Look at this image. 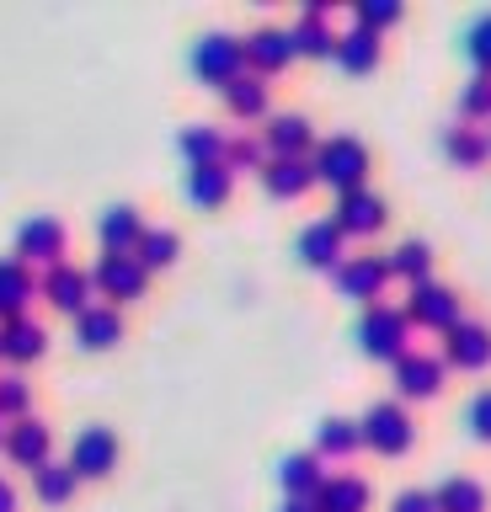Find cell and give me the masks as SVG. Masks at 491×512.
Returning <instances> with one entry per match:
<instances>
[{
    "instance_id": "obj_1",
    "label": "cell",
    "mask_w": 491,
    "mask_h": 512,
    "mask_svg": "<svg viewBox=\"0 0 491 512\" xmlns=\"http://www.w3.org/2000/svg\"><path fill=\"white\" fill-rule=\"evenodd\" d=\"M310 166H315V182H326L342 198V192H353V187H369V144L358 134H331V139L315 144Z\"/></svg>"
},
{
    "instance_id": "obj_2",
    "label": "cell",
    "mask_w": 491,
    "mask_h": 512,
    "mask_svg": "<svg viewBox=\"0 0 491 512\" xmlns=\"http://www.w3.org/2000/svg\"><path fill=\"white\" fill-rule=\"evenodd\" d=\"M353 336H358V347L369 352V358H379V363H395V358L411 352V320H406L401 304H385V299L358 315Z\"/></svg>"
},
{
    "instance_id": "obj_3",
    "label": "cell",
    "mask_w": 491,
    "mask_h": 512,
    "mask_svg": "<svg viewBox=\"0 0 491 512\" xmlns=\"http://www.w3.org/2000/svg\"><path fill=\"white\" fill-rule=\"evenodd\" d=\"M358 427H363V448H374V454H385V459H401L411 443H417V422H411V411H406V400H374L369 411L358 416Z\"/></svg>"
},
{
    "instance_id": "obj_4",
    "label": "cell",
    "mask_w": 491,
    "mask_h": 512,
    "mask_svg": "<svg viewBox=\"0 0 491 512\" xmlns=\"http://www.w3.org/2000/svg\"><path fill=\"white\" fill-rule=\"evenodd\" d=\"M187 64H193V75L203 80V86H219L225 91L235 75H246V48H241V32H203V38L193 43V54H187Z\"/></svg>"
},
{
    "instance_id": "obj_5",
    "label": "cell",
    "mask_w": 491,
    "mask_h": 512,
    "mask_svg": "<svg viewBox=\"0 0 491 512\" xmlns=\"http://www.w3.org/2000/svg\"><path fill=\"white\" fill-rule=\"evenodd\" d=\"M91 288L102 294V304H134V299H145V288H150V272L145 262H139L134 251H102L97 262H91Z\"/></svg>"
},
{
    "instance_id": "obj_6",
    "label": "cell",
    "mask_w": 491,
    "mask_h": 512,
    "mask_svg": "<svg viewBox=\"0 0 491 512\" xmlns=\"http://www.w3.org/2000/svg\"><path fill=\"white\" fill-rule=\"evenodd\" d=\"M406 320H411V331H449L454 320H465V299H459V288L449 283H438V278H427V283H411L406 288Z\"/></svg>"
},
{
    "instance_id": "obj_7",
    "label": "cell",
    "mask_w": 491,
    "mask_h": 512,
    "mask_svg": "<svg viewBox=\"0 0 491 512\" xmlns=\"http://www.w3.org/2000/svg\"><path fill=\"white\" fill-rule=\"evenodd\" d=\"M331 283H337L342 299L353 304H379L385 299V283H390V267H385V251H347L337 267H331Z\"/></svg>"
},
{
    "instance_id": "obj_8",
    "label": "cell",
    "mask_w": 491,
    "mask_h": 512,
    "mask_svg": "<svg viewBox=\"0 0 491 512\" xmlns=\"http://www.w3.org/2000/svg\"><path fill=\"white\" fill-rule=\"evenodd\" d=\"M70 230H65V219H54V214H27L17 224V256L27 267H59V262H70Z\"/></svg>"
},
{
    "instance_id": "obj_9",
    "label": "cell",
    "mask_w": 491,
    "mask_h": 512,
    "mask_svg": "<svg viewBox=\"0 0 491 512\" xmlns=\"http://www.w3.org/2000/svg\"><path fill=\"white\" fill-rule=\"evenodd\" d=\"M70 470L81 475V480H102V475H113L118 470V432L107 427V422H86V427H75V438H70Z\"/></svg>"
},
{
    "instance_id": "obj_10",
    "label": "cell",
    "mask_w": 491,
    "mask_h": 512,
    "mask_svg": "<svg viewBox=\"0 0 491 512\" xmlns=\"http://www.w3.org/2000/svg\"><path fill=\"white\" fill-rule=\"evenodd\" d=\"M390 374H395V400H433L449 379V363H443V352L411 347L406 358L390 363Z\"/></svg>"
},
{
    "instance_id": "obj_11",
    "label": "cell",
    "mask_w": 491,
    "mask_h": 512,
    "mask_svg": "<svg viewBox=\"0 0 491 512\" xmlns=\"http://www.w3.org/2000/svg\"><path fill=\"white\" fill-rule=\"evenodd\" d=\"M385 219H390V203L379 198L374 187H353V192H342L337 208H331V224L347 235V240H369L385 230Z\"/></svg>"
},
{
    "instance_id": "obj_12",
    "label": "cell",
    "mask_w": 491,
    "mask_h": 512,
    "mask_svg": "<svg viewBox=\"0 0 491 512\" xmlns=\"http://www.w3.org/2000/svg\"><path fill=\"white\" fill-rule=\"evenodd\" d=\"M241 48H246V70L262 75V80H273L278 70L294 64V38H289V27H278V22H257L241 38Z\"/></svg>"
},
{
    "instance_id": "obj_13",
    "label": "cell",
    "mask_w": 491,
    "mask_h": 512,
    "mask_svg": "<svg viewBox=\"0 0 491 512\" xmlns=\"http://www.w3.org/2000/svg\"><path fill=\"white\" fill-rule=\"evenodd\" d=\"M443 363L449 368H465V374H481V368H491V326L486 320H454L449 331H443Z\"/></svg>"
},
{
    "instance_id": "obj_14",
    "label": "cell",
    "mask_w": 491,
    "mask_h": 512,
    "mask_svg": "<svg viewBox=\"0 0 491 512\" xmlns=\"http://www.w3.org/2000/svg\"><path fill=\"white\" fill-rule=\"evenodd\" d=\"M11 464H22V470H38L43 459H54V427L49 416H17V422H6V438H0Z\"/></svg>"
},
{
    "instance_id": "obj_15",
    "label": "cell",
    "mask_w": 491,
    "mask_h": 512,
    "mask_svg": "<svg viewBox=\"0 0 491 512\" xmlns=\"http://www.w3.org/2000/svg\"><path fill=\"white\" fill-rule=\"evenodd\" d=\"M262 144H267V160L283 155V160H310L315 155V123L305 112H267L262 123Z\"/></svg>"
},
{
    "instance_id": "obj_16",
    "label": "cell",
    "mask_w": 491,
    "mask_h": 512,
    "mask_svg": "<svg viewBox=\"0 0 491 512\" xmlns=\"http://www.w3.org/2000/svg\"><path fill=\"white\" fill-rule=\"evenodd\" d=\"M38 294L65 315H81L86 304H97V288H91V267H75V262H59V267H43L38 278Z\"/></svg>"
},
{
    "instance_id": "obj_17",
    "label": "cell",
    "mask_w": 491,
    "mask_h": 512,
    "mask_svg": "<svg viewBox=\"0 0 491 512\" xmlns=\"http://www.w3.org/2000/svg\"><path fill=\"white\" fill-rule=\"evenodd\" d=\"M289 38H294V59H331V54H337V27H331V6H326V0H310V6L294 16Z\"/></svg>"
},
{
    "instance_id": "obj_18",
    "label": "cell",
    "mask_w": 491,
    "mask_h": 512,
    "mask_svg": "<svg viewBox=\"0 0 491 512\" xmlns=\"http://www.w3.org/2000/svg\"><path fill=\"white\" fill-rule=\"evenodd\" d=\"M43 352H49V326H43L38 315H11V320H0V363L27 368V363H38Z\"/></svg>"
},
{
    "instance_id": "obj_19",
    "label": "cell",
    "mask_w": 491,
    "mask_h": 512,
    "mask_svg": "<svg viewBox=\"0 0 491 512\" xmlns=\"http://www.w3.org/2000/svg\"><path fill=\"white\" fill-rule=\"evenodd\" d=\"M294 256L305 267H337L342 256H347V235L331 224V214L326 219H310V224H299V235H294Z\"/></svg>"
},
{
    "instance_id": "obj_20",
    "label": "cell",
    "mask_w": 491,
    "mask_h": 512,
    "mask_svg": "<svg viewBox=\"0 0 491 512\" xmlns=\"http://www.w3.org/2000/svg\"><path fill=\"white\" fill-rule=\"evenodd\" d=\"M75 342H81L86 352H107L123 342V310L118 304H86L81 315H75Z\"/></svg>"
},
{
    "instance_id": "obj_21",
    "label": "cell",
    "mask_w": 491,
    "mask_h": 512,
    "mask_svg": "<svg viewBox=\"0 0 491 512\" xmlns=\"http://www.w3.org/2000/svg\"><path fill=\"white\" fill-rule=\"evenodd\" d=\"M219 96H225V112L241 118V123H267V112H273V86H267L262 75H251V70L235 75Z\"/></svg>"
},
{
    "instance_id": "obj_22",
    "label": "cell",
    "mask_w": 491,
    "mask_h": 512,
    "mask_svg": "<svg viewBox=\"0 0 491 512\" xmlns=\"http://www.w3.org/2000/svg\"><path fill=\"white\" fill-rule=\"evenodd\" d=\"M369 502H374L369 480L353 470H331L315 491V512H369Z\"/></svg>"
},
{
    "instance_id": "obj_23",
    "label": "cell",
    "mask_w": 491,
    "mask_h": 512,
    "mask_svg": "<svg viewBox=\"0 0 491 512\" xmlns=\"http://www.w3.org/2000/svg\"><path fill=\"white\" fill-rule=\"evenodd\" d=\"M139 235H145V214H139V203H107L97 214L102 251H134Z\"/></svg>"
},
{
    "instance_id": "obj_24",
    "label": "cell",
    "mask_w": 491,
    "mask_h": 512,
    "mask_svg": "<svg viewBox=\"0 0 491 512\" xmlns=\"http://www.w3.org/2000/svg\"><path fill=\"white\" fill-rule=\"evenodd\" d=\"M33 299H38V272L22 256H0V320L27 315Z\"/></svg>"
},
{
    "instance_id": "obj_25",
    "label": "cell",
    "mask_w": 491,
    "mask_h": 512,
    "mask_svg": "<svg viewBox=\"0 0 491 512\" xmlns=\"http://www.w3.org/2000/svg\"><path fill=\"white\" fill-rule=\"evenodd\" d=\"M443 155L454 160V166H465V171H475V166H486L491 160V128H481V123H443Z\"/></svg>"
},
{
    "instance_id": "obj_26",
    "label": "cell",
    "mask_w": 491,
    "mask_h": 512,
    "mask_svg": "<svg viewBox=\"0 0 491 512\" xmlns=\"http://www.w3.org/2000/svg\"><path fill=\"white\" fill-rule=\"evenodd\" d=\"M326 475H331V470H326V459L315 454V448H294V454L278 459V486H283V496H315Z\"/></svg>"
},
{
    "instance_id": "obj_27",
    "label": "cell",
    "mask_w": 491,
    "mask_h": 512,
    "mask_svg": "<svg viewBox=\"0 0 491 512\" xmlns=\"http://www.w3.org/2000/svg\"><path fill=\"white\" fill-rule=\"evenodd\" d=\"M182 192H187V203H198V208H219L235 192V171L225 160H219V166H187Z\"/></svg>"
},
{
    "instance_id": "obj_28",
    "label": "cell",
    "mask_w": 491,
    "mask_h": 512,
    "mask_svg": "<svg viewBox=\"0 0 491 512\" xmlns=\"http://www.w3.org/2000/svg\"><path fill=\"white\" fill-rule=\"evenodd\" d=\"M225 144H230V134L219 123H187L182 134H177V150H182V160L187 166H219L225 160Z\"/></svg>"
},
{
    "instance_id": "obj_29",
    "label": "cell",
    "mask_w": 491,
    "mask_h": 512,
    "mask_svg": "<svg viewBox=\"0 0 491 512\" xmlns=\"http://www.w3.org/2000/svg\"><path fill=\"white\" fill-rule=\"evenodd\" d=\"M385 267H390V278H406V288L427 283L433 278V246H427L422 235H406V240H395V246L385 251Z\"/></svg>"
},
{
    "instance_id": "obj_30",
    "label": "cell",
    "mask_w": 491,
    "mask_h": 512,
    "mask_svg": "<svg viewBox=\"0 0 491 512\" xmlns=\"http://www.w3.org/2000/svg\"><path fill=\"white\" fill-rule=\"evenodd\" d=\"M257 176H262V187L273 192V198H305V192L315 187V166H310V160H283V155H273Z\"/></svg>"
},
{
    "instance_id": "obj_31",
    "label": "cell",
    "mask_w": 491,
    "mask_h": 512,
    "mask_svg": "<svg viewBox=\"0 0 491 512\" xmlns=\"http://www.w3.org/2000/svg\"><path fill=\"white\" fill-rule=\"evenodd\" d=\"M379 54H385V43H379V32H369V27H347V32H337V59L342 70H353V75H363V70H374L379 64Z\"/></svg>"
},
{
    "instance_id": "obj_32",
    "label": "cell",
    "mask_w": 491,
    "mask_h": 512,
    "mask_svg": "<svg viewBox=\"0 0 491 512\" xmlns=\"http://www.w3.org/2000/svg\"><path fill=\"white\" fill-rule=\"evenodd\" d=\"M363 448V427L358 416H321V427H315V454L321 459H347Z\"/></svg>"
},
{
    "instance_id": "obj_33",
    "label": "cell",
    "mask_w": 491,
    "mask_h": 512,
    "mask_svg": "<svg viewBox=\"0 0 491 512\" xmlns=\"http://www.w3.org/2000/svg\"><path fill=\"white\" fill-rule=\"evenodd\" d=\"M433 502H438V512H486L491 496L475 475H443L433 486Z\"/></svg>"
},
{
    "instance_id": "obj_34",
    "label": "cell",
    "mask_w": 491,
    "mask_h": 512,
    "mask_svg": "<svg viewBox=\"0 0 491 512\" xmlns=\"http://www.w3.org/2000/svg\"><path fill=\"white\" fill-rule=\"evenodd\" d=\"M134 256L145 262V272H161V267H171V262L182 256V235L171 230V224H145V235H139Z\"/></svg>"
},
{
    "instance_id": "obj_35",
    "label": "cell",
    "mask_w": 491,
    "mask_h": 512,
    "mask_svg": "<svg viewBox=\"0 0 491 512\" xmlns=\"http://www.w3.org/2000/svg\"><path fill=\"white\" fill-rule=\"evenodd\" d=\"M75 486H81V475L70 470V459H43L33 470V491H38V502H49V507L70 502Z\"/></svg>"
},
{
    "instance_id": "obj_36",
    "label": "cell",
    "mask_w": 491,
    "mask_h": 512,
    "mask_svg": "<svg viewBox=\"0 0 491 512\" xmlns=\"http://www.w3.org/2000/svg\"><path fill=\"white\" fill-rule=\"evenodd\" d=\"M33 416V379L22 368H0V422Z\"/></svg>"
},
{
    "instance_id": "obj_37",
    "label": "cell",
    "mask_w": 491,
    "mask_h": 512,
    "mask_svg": "<svg viewBox=\"0 0 491 512\" xmlns=\"http://www.w3.org/2000/svg\"><path fill=\"white\" fill-rule=\"evenodd\" d=\"M459 123H491V75L475 70L459 86Z\"/></svg>"
},
{
    "instance_id": "obj_38",
    "label": "cell",
    "mask_w": 491,
    "mask_h": 512,
    "mask_svg": "<svg viewBox=\"0 0 491 512\" xmlns=\"http://www.w3.org/2000/svg\"><path fill=\"white\" fill-rule=\"evenodd\" d=\"M225 166H230V171H262V166H267V144H262V134H230V144H225Z\"/></svg>"
},
{
    "instance_id": "obj_39",
    "label": "cell",
    "mask_w": 491,
    "mask_h": 512,
    "mask_svg": "<svg viewBox=\"0 0 491 512\" xmlns=\"http://www.w3.org/2000/svg\"><path fill=\"white\" fill-rule=\"evenodd\" d=\"M401 16H406L401 0H358V6H353V22L369 27V32H385V27L401 22Z\"/></svg>"
},
{
    "instance_id": "obj_40",
    "label": "cell",
    "mask_w": 491,
    "mask_h": 512,
    "mask_svg": "<svg viewBox=\"0 0 491 512\" xmlns=\"http://www.w3.org/2000/svg\"><path fill=\"white\" fill-rule=\"evenodd\" d=\"M465 54L475 59V70L491 75V11H481V16L465 27Z\"/></svg>"
},
{
    "instance_id": "obj_41",
    "label": "cell",
    "mask_w": 491,
    "mask_h": 512,
    "mask_svg": "<svg viewBox=\"0 0 491 512\" xmlns=\"http://www.w3.org/2000/svg\"><path fill=\"white\" fill-rule=\"evenodd\" d=\"M465 427H470L481 443H491V384L470 395V406H465Z\"/></svg>"
},
{
    "instance_id": "obj_42",
    "label": "cell",
    "mask_w": 491,
    "mask_h": 512,
    "mask_svg": "<svg viewBox=\"0 0 491 512\" xmlns=\"http://www.w3.org/2000/svg\"><path fill=\"white\" fill-rule=\"evenodd\" d=\"M390 512H438V502L427 486H406V491L390 496Z\"/></svg>"
},
{
    "instance_id": "obj_43",
    "label": "cell",
    "mask_w": 491,
    "mask_h": 512,
    "mask_svg": "<svg viewBox=\"0 0 491 512\" xmlns=\"http://www.w3.org/2000/svg\"><path fill=\"white\" fill-rule=\"evenodd\" d=\"M0 512H17V486L6 475H0Z\"/></svg>"
},
{
    "instance_id": "obj_44",
    "label": "cell",
    "mask_w": 491,
    "mask_h": 512,
    "mask_svg": "<svg viewBox=\"0 0 491 512\" xmlns=\"http://www.w3.org/2000/svg\"><path fill=\"white\" fill-rule=\"evenodd\" d=\"M278 512H315V496H283Z\"/></svg>"
},
{
    "instance_id": "obj_45",
    "label": "cell",
    "mask_w": 491,
    "mask_h": 512,
    "mask_svg": "<svg viewBox=\"0 0 491 512\" xmlns=\"http://www.w3.org/2000/svg\"><path fill=\"white\" fill-rule=\"evenodd\" d=\"M0 438H6V422H0Z\"/></svg>"
}]
</instances>
